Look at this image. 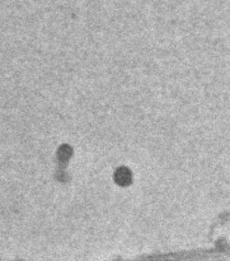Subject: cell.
<instances>
[{"label":"cell","instance_id":"6da1fadb","mask_svg":"<svg viewBox=\"0 0 230 261\" xmlns=\"http://www.w3.org/2000/svg\"><path fill=\"white\" fill-rule=\"evenodd\" d=\"M116 180L119 181L120 184H125V182H129L130 181V173L127 172L126 170L125 171H119L116 176Z\"/></svg>","mask_w":230,"mask_h":261}]
</instances>
